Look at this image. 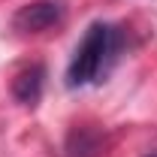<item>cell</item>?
<instances>
[{"mask_svg":"<svg viewBox=\"0 0 157 157\" xmlns=\"http://www.w3.org/2000/svg\"><path fill=\"white\" fill-rule=\"evenodd\" d=\"M42 76H45V70L42 67H30V70H24L15 82H12V94L21 100V103H27V106H33L42 94Z\"/></svg>","mask_w":157,"mask_h":157,"instance_id":"3","label":"cell"},{"mask_svg":"<svg viewBox=\"0 0 157 157\" xmlns=\"http://www.w3.org/2000/svg\"><path fill=\"white\" fill-rule=\"evenodd\" d=\"M145 157H157V154H145Z\"/></svg>","mask_w":157,"mask_h":157,"instance_id":"4","label":"cell"},{"mask_svg":"<svg viewBox=\"0 0 157 157\" xmlns=\"http://www.w3.org/2000/svg\"><path fill=\"white\" fill-rule=\"evenodd\" d=\"M63 21V9L60 3H52V0H36V3H27L15 12V30L21 33H42V30H52Z\"/></svg>","mask_w":157,"mask_h":157,"instance_id":"2","label":"cell"},{"mask_svg":"<svg viewBox=\"0 0 157 157\" xmlns=\"http://www.w3.org/2000/svg\"><path fill=\"white\" fill-rule=\"evenodd\" d=\"M121 45V33L106 21H94L82 42L76 45V55L67 67V85L70 88H85L91 82H100L103 73L112 67V60L118 55Z\"/></svg>","mask_w":157,"mask_h":157,"instance_id":"1","label":"cell"}]
</instances>
